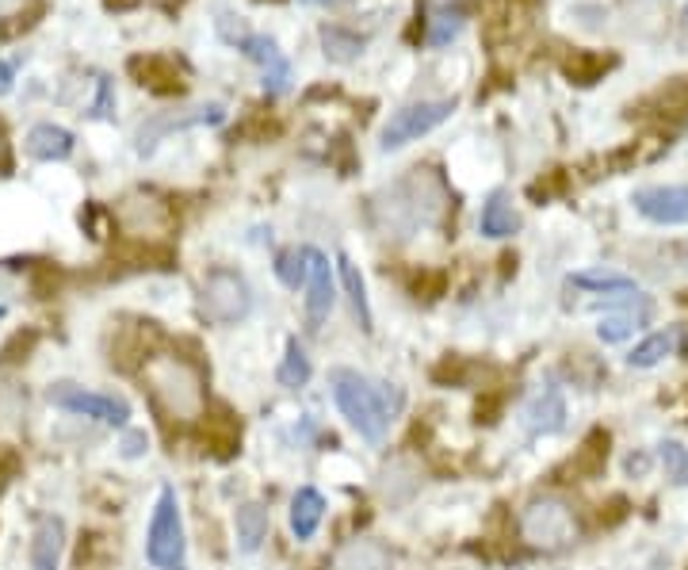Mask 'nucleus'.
<instances>
[{"label": "nucleus", "instance_id": "f257e3e1", "mask_svg": "<svg viewBox=\"0 0 688 570\" xmlns=\"http://www.w3.org/2000/svg\"><path fill=\"white\" fill-rule=\"evenodd\" d=\"M375 215L383 230H394L406 238L421 226H436L448 215V188L432 169H413L406 180L390 184L383 196L375 199Z\"/></svg>", "mask_w": 688, "mask_h": 570}, {"label": "nucleus", "instance_id": "f03ea898", "mask_svg": "<svg viewBox=\"0 0 688 570\" xmlns=\"http://www.w3.org/2000/svg\"><path fill=\"white\" fill-rule=\"evenodd\" d=\"M329 383H333V402H337V410L348 417V425H352L360 437L371 440V444H379V440L387 437L390 414H394L387 383H375V379L352 372V368H333Z\"/></svg>", "mask_w": 688, "mask_h": 570}, {"label": "nucleus", "instance_id": "7ed1b4c3", "mask_svg": "<svg viewBox=\"0 0 688 570\" xmlns=\"http://www.w3.org/2000/svg\"><path fill=\"white\" fill-rule=\"evenodd\" d=\"M146 383L169 417L192 421L203 414V375L184 356H153L146 364Z\"/></svg>", "mask_w": 688, "mask_h": 570}, {"label": "nucleus", "instance_id": "20e7f679", "mask_svg": "<svg viewBox=\"0 0 688 570\" xmlns=\"http://www.w3.org/2000/svg\"><path fill=\"white\" fill-rule=\"evenodd\" d=\"M520 532L536 548L559 551L578 540V521H574V509L562 502V498H536V502L524 505Z\"/></svg>", "mask_w": 688, "mask_h": 570}, {"label": "nucleus", "instance_id": "39448f33", "mask_svg": "<svg viewBox=\"0 0 688 570\" xmlns=\"http://www.w3.org/2000/svg\"><path fill=\"white\" fill-rule=\"evenodd\" d=\"M146 559L157 570L180 567V559H184V521H180V502H176L172 486H165L157 505H153L150 532H146Z\"/></svg>", "mask_w": 688, "mask_h": 570}, {"label": "nucleus", "instance_id": "423d86ee", "mask_svg": "<svg viewBox=\"0 0 688 570\" xmlns=\"http://www.w3.org/2000/svg\"><path fill=\"white\" fill-rule=\"evenodd\" d=\"M218 31L230 39V43L249 58V62H257L260 69H264V92L268 96H283L287 88H291V66H287V58L280 54V46L272 43L268 35H257V31H245L241 23L234 27V16H222L218 20Z\"/></svg>", "mask_w": 688, "mask_h": 570}, {"label": "nucleus", "instance_id": "0eeeda50", "mask_svg": "<svg viewBox=\"0 0 688 570\" xmlns=\"http://www.w3.org/2000/svg\"><path fill=\"white\" fill-rule=\"evenodd\" d=\"M199 307H203V314H207L211 322H218V326H234L241 318H249V310H253V291H249V284H245L237 272L215 268V272H207V280H203Z\"/></svg>", "mask_w": 688, "mask_h": 570}, {"label": "nucleus", "instance_id": "6e6552de", "mask_svg": "<svg viewBox=\"0 0 688 570\" xmlns=\"http://www.w3.org/2000/svg\"><path fill=\"white\" fill-rule=\"evenodd\" d=\"M455 104L452 100H421V104H409V108L394 111L390 115V123L383 127V150H402V146H409V142H417L421 134L436 131L444 119H452Z\"/></svg>", "mask_w": 688, "mask_h": 570}, {"label": "nucleus", "instance_id": "1a4fd4ad", "mask_svg": "<svg viewBox=\"0 0 688 570\" xmlns=\"http://www.w3.org/2000/svg\"><path fill=\"white\" fill-rule=\"evenodd\" d=\"M50 406H58L65 414H77V417H92V421H104V425H127L130 417V406L123 398L115 395H96V391H85L77 383H54L50 391Z\"/></svg>", "mask_w": 688, "mask_h": 570}, {"label": "nucleus", "instance_id": "9d476101", "mask_svg": "<svg viewBox=\"0 0 688 570\" xmlns=\"http://www.w3.org/2000/svg\"><path fill=\"white\" fill-rule=\"evenodd\" d=\"M337 303V284H333V264L325 253L310 249V280H306V322L310 329H322L329 310Z\"/></svg>", "mask_w": 688, "mask_h": 570}, {"label": "nucleus", "instance_id": "9b49d317", "mask_svg": "<svg viewBox=\"0 0 688 570\" xmlns=\"http://www.w3.org/2000/svg\"><path fill=\"white\" fill-rule=\"evenodd\" d=\"M635 211L658 226H681L688 222V188H639Z\"/></svg>", "mask_w": 688, "mask_h": 570}, {"label": "nucleus", "instance_id": "f8f14e48", "mask_svg": "<svg viewBox=\"0 0 688 570\" xmlns=\"http://www.w3.org/2000/svg\"><path fill=\"white\" fill-rule=\"evenodd\" d=\"M130 73L138 77V85H146L150 92H161V96L184 92V73H180V66H176L172 58H165V54L130 58Z\"/></svg>", "mask_w": 688, "mask_h": 570}, {"label": "nucleus", "instance_id": "ddd939ff", "mask_svg": "<svg viewBox=\"0 0 688 570\" xmlns=\"http://www.w3.org/2000/svg\"><path fill=\"white\" fill-rule=\"evenodd\" d=\"M325 570H394V559H390V551L379 540L356 536V540H348V544L333 551V559H329Z\"/></svg>", "mask_w": 688, "mask_h": 570}, {"label": "nucleus", "instance_id": "4468645a", "mask_svg": "<svg viewBox=\"0 0 688 570\" xmlns=\"http://www.w3.org/2000/svg\"><path fill=\"white\" fill-rule=\"evenodd\" d=\"M119 215H123V222L134 234H161V230H169L172 222L169 207L157 196H127L123 207H119Z\"/></svg>", "mask_w": 688, "mask_h": 570}, {"label": "nucleus", "instance_id": "2eb2a0df", "mask_svg": "<svg viewBox=\"0 0 688 570\" xmlns=\"http://www.w3.org/2000/svg\"><path fill=\"white\" fill-rule=\"evenodd\" d=\"M62 544H65L62 517H43L35 525V536H31V570H58Z\"/></svg>", "mask_w": 688, "mask_h": 570}, {"label": "nucleus", "instance_id": "dca6fc26", "mask_svg": "<svg viewBox=\"0 0 688 570\" xmlns=\"http://www.w3.org/2000/svg\"><path fill=\"white\" fill-rule=\"evenodd\" d=\"M478 226H482L486 238H509V234L520 230V215H516L509 192H501V188L490 192V199L482 203V219H478Z\"/></svg>", "mask_w": 688, "mask_h": 570}, {"label": "nucleus", "instance_id": "f3484780", "mask_svg": "<svg viewBox=\"0 0 688 570\" xmlns=\"http://www.w3.org/2000/svg\"><path fill=\"white\" fill-rule=\"evenodd\" d=\"M27 154L39 157V161H65L73 154V134L54 123H39L27 134Z\"/></svg>", "mask_w": 688, "mask_h": 570}, {"label": "nucleus", "instance_id": "a211bd4d", "mask_svg": "<svg viewBox=\"0 0 688 570\" xmlns=\"http://www.w3.org/2000/svg\"><path fill=\"white\" fill-rule=\"evenodd\" d=\"M322 517H325V498L314 486H302L299 494L291 498V532L299 540H310L318 532V525H322Z\"/></svg>", "mask_w": 688, "mask_h": 570}, {"label": "nucleus", "instance_id": "6ab92c4d", "mask_svg": "<svg viewBox=\"0 0 688 570\" xmlns=\"http://www.w3.org/2000/svg\"><path fill=\"white\" fill-rule=\"evenodd\" d=\"M524 417H528V429H532V433L551 437V433H559L562 425H566V402H562V395L551 387V391H543V395L524 410Z\"/></svg>", "mask_w": 688, "mask_h": 570}, {"label": "nucleus", "instance_id": "aec40b11", "mask_svg": "<svg viewBox=\"0 0 688 570\" xmlns=\"http://www.w3.org/2000/svg\"><path fill=\"white\" fill-rule=\"evenodd\" d=\"M608 69H616V54H597V50H574V54L562 62V73H566L574 85H597Z\"/></svg>", "mask_w": 688, "mask_h": 570}, {"label": "nucleus", "instance_id": "412c9836", "mask_svg": "<svg viewBox=\"0 0 688 570\" xmlns=\"http://www.w3.org/2000/svg\"><path fill=\"white\" fill-rule=\"evenodd\" d=\"M643 111H654L669 123H685L688 119V77H677L669 81L666 88H658L650 100L643 104Z\"/></svg>", "mask_w": 688, "mask_h": 570}, {"label": "nucleus", "instance_id": "4be33fe9", "mask_svg": "<svg viewBox=\"0 0 688 570\" xmlns=\"http://www.w3.org/2000/svg\"><path fill=\"white\" fill-rule=\"evenodd\" d=\"M268 540V509L260 502H245L237 509V548L253 555Z\"/></svg>", "mask_w": 688, "mask_h": 570}, {"label": "nucleus", "instance_id": "5701e85b", "mask_svg": "<svg viewBox=\"0 0 688 570\" xmlns=\"http://www.w3.org/2000/svg\"><path fill=\"white\" fill-rule=\"evenodd\" d=\"M195 123H222V108L215 104V108H199L192 115H176V119H153L150 127H142V134H138V150L150 154L165 131H172V127H195Z\"/></svg>", "mask_w": 688, "mask_h": 570}, {"label": "nucleus", "instance_id": "b1692460", "mask_svg": "<svg viewBox=\"0 0 688 570\" xmlns=\"http://www.w3.org/2000/svg\"><path fill=\"white\" fill-rule=\"evenodd\" d=\"M337 268H341V284H344V291H348V303H352L356 318H360V329H364V333H371V329H375V318H371V303H367V287H364L360 268L348 261L344 253L337 257Z\"/></svg>", "mask_w": 688, "mask_h": 570}, {"label": "nucleus", "instance_id": "393cba45", "mask_svg": "<svg viewBox=\"0 0 688 570\" xmlns=\"http://www.w3.org/2000/svg\"><path fill=\"white\" fill-rule=\"evenodd\" d=\"M322 46H325V58H333V62L348 66V62H356V58H360L364 39H360L356 31L337 27V23H322Z\"/></svg>", "mask_w": 688, "mask_h": 570}, {"label": "nucleus", "instance_id": "a878e982", "mask_svg": "<svg viewBox=\"0 0 688 570\" xmlns=\"http://www.w3.org/2000/svg\"><path fill=\"white\" fill-rule=\"evenodd\" d=\"M673 349H677V333H673V329H669V333H650L646 341H639V345L631 349L627 364H631V368H654V364L666 360Z\"/></svg>", "mask_w": 688, "mask_h": 570}, {"label": "nucleus", "instance_id": "bb28decb", "mask_svg": "<svg viewBox=\"0 0 688 570\" xmlns=\"http://www.w3.org/2000/svg\"><path fill=\"white\" fill-rule=\"evenodd\" d=\"M276 276H280L283 287H295L299 291L306 280H310V249H283L276 257Z\"/></svg>", "mask_w": 688, "mask_h": 570}, {"label": "nucleus", "instance_id": "cd10ccee", "mask_svg": "<svg viewBox=\"0 0 688 570\" xmlns=\"http://www.w3.org/2000/svg\"><path fill=\"white\" fill-rule=\"evenodd\" d=\"M570 284L585 287V291H604V295H620V291H635V280L624 276V272H604V268H593V272H574Z\"/></svg>", "mask_w": 688, "mask_h": 570}, {"label": "nucleus", "instance_id": "c85d7f7f", "mask_svg": "<svg viewBox=\"0 0 688 570\" xmlns=\"http://www.w3.org/2000/svg\"><path fill=\"white\" fill-rule=\"evenodd\" d=\"M276 379H280V387H302L310 379V356L302 352L299 341H287V356H283Z\"/></svg>", "mask_w": 688, "mask_h": 570}, {"label": "nucleus", "instance_id": "c756f323", "mask_svg": "<svg viewBox=\"0 0 688 570\" xmlns=\"http://www.w3.org/2000/svg\"><path fill=\"white\" fill-rule=\"evenodd\" d=\"M643 318H646V310L643 314H608V318H601V326H597V333H601V341L604 345H620V341H627L635 329L643 326Z\"/></svg>", "mask_w": 688, "mask_h": 570}, {"label": "nucleus", "instance_id": "7c9ffc66", "mask_svg": "<svg viewBox=\"0 0 688 570\" xmlns=\"http://www.w3.org/2000/svg\"><path fill=\"white\" fill-rule=\"evenodd\" d=\"M604 460H608V433H604V429H593L589 437L581 440L578 471H585V475H597Z\"/></svg>", "mask_w": 688, "mask_h": 570}, {"label": "nucleus", "instance_id": "2f4dec72", "mask_svg": "<svg viewBox=\"0 0 688 570\" xmlns=\"http://www.w3.org/2000/svg\"><path fill=\"white\" fill-rule=\"evenodd\" d=\"M463 27V12L459 8H440L429 20V46H448Z\"/></svg>", "mask_w": 688, "mask_h": 570}, {"label": "nucleus", "instance_id": "473e14b6", "mask_svg": "<svg viewBox=\"0 0 688 570\" xmlns=\"http://www.w3.org/2000/svg\"><path fill=\"white\" fill-rule=\"evenodd\" d=\"M658 456H662V467H666L669 479H673L677 486H688V448L685 444L666 440V444L658 448Z\"/></svg>", "mask_w": 688, "mask_h": 570}, {"label": "nucleus", "instance_id": "72a5a7b5", "mask_svg": "<svg viewBox=\"0 0 688 570\" xmlns=\"http://www.w3.org/2000/svg\"><path fill=\"white\" fill-rule=\"evenodd\" d=\"M111 111H115V96H111V81H108V77H100V96H96V104H92V115H96V119H108Z\"/></svg>", "mask_w": 688, "mask_h": 570}, {"label": "nucleus", "instance_id": "f704fd0d", "mask_svg": "<svg viewBox=\"0 0 688 570\" xmlns=\"http://www.w3.org/2000/svg\"><path fill=\"white\" fill-rule=\"evenodd\" d=\"M146 448H150L146 433H127V440H123V456H130V460H134V456H142Z\"/></svg>", "mask_w": 688, "mask_h": 570}, {"label": "nucleus", "instance_id": "c9c22d12", "mask_svg": "<svg viewBox=\"0 0 688 570\" xmlns=\"http://www.w3.org/2000/svg\"><path fill=\"white\" fill-rule=\"evenodd\" d=\"M12 77H16V62H0V96L12 88Z\"/></svg>", "mask_w": 688, "mask_h": 570}, {"label": "nucleus", "instance_id": "e433bc0d", "mask_svg": "<svg viewBox=\"0 0 688 570\" xmlns=\"http://www.w3.org/2000/svg\"><path fill=\"white\" fill-rule=\"evenodd\" d=\"M20 8H23V0H0V20L12 16V12H20Z\"/></svg>", "mask_w": 688, "mask_h": 570}, {"label": "nucleus", "instance_id": "4c0bfd02", "mask_svg": "<svg viewBox=\"0 0 688 570\" xmlns=\"http://www.w3.org/2000/svg\"><path fill=\"white\" fill-rule=\"evenodd\" d=\"M306 4H333V0H306Z\"/></svg>", "mask_w": 688, "mask_h": 570}, {"label": "nucleus", "instance_id": "58836bf2", "mask_svg": "<svg viewBox=\"0 0 688 570\" xmlns=\"http://www.w3.org/2000/svg\"><path fill=\"white\" fill-rule=\"evenodd\" d=\"M0 318H4V303H0Z\"/></svg>", "mask_w": 688, "mask_h": 570}, {"label": "nucleus", "instance_id": "ea45409f", "mask_svg": "<svg viewBox=\"0 0 688 570\" xmlns=\"http://www.w3.org/2000/svg\"><path fill=\"white\" fill-rule=\"evenodd\" d=\"M685 27H688V12H685Z\"/></svg>", "mask_w": 688, "mask_h": 570}]
</instances>
